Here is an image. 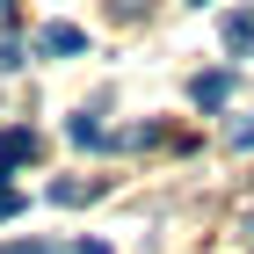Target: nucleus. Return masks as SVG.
I'll return each instance as SVG.
<instances>
[{
	"label": "nucleus",
	"instance_id": "7ed1b4c3",
	"mask_svg": "<svg viewBox=\"0 0 254 254\" xmlns=\"http://www.w3.org/2000/svg\"><path fill=\"white\" fill-rule=\"evenodd\" d=\"M189 95L203 102V109H225V95H233V80H225V73H196V80H189Z\"/></svg>",
	"mask_w": 254,
	"mask_h": 254
},
{
	"label": "nucleus",
	"instance_id": "f257e3e1",
	"mask_svg": "<svg viewBox=\"0 0 254 254\" xmlns=\"http://www.w3.org/2000/svg\"><path fill=\"white\" fill-rule=\"evenodd\" d=\"M37 51H44V59H80V51H87V29H73V22H44V29H37Z\"/></svg>",
	"mask_w": 254,
	"mask_h": 254
},
{
	"label": "nucleus",
	"instance_id": "1a4fd4ad",
	"mask_svg": "<svg viewBox=\"0 0 254 254\" xmlns=\"http://www.w3.org/2000/svg\"><path fill=\"white\" fill-rule=\"evenodd\" d=\"M22 211V189H15V182H0V218H15Z\"/></svg>",
	"mask_w": 254,
	"mask_h": 254
},
{
	"label": "nucleus",
	"instance_id": "6e6552de",
	"mask_svg": "<svg viewBox=\"0 0 254 254\" xmlns=\"http://www.w3.org/2000/svg\"><path fill=\"white\" fill-rule=\"evenodd\" d=\"M0 254H59L51 240H0Z\"/></svg>",
	"mask_w": 254,
	"mask_h": 254
},
{
	"label": "nucleus",
	"instance_id": "0eeeda50",
	"mask_svg": "<svg viewBox=\"0 0 254 254\" xmlns=\"http://www.w3.org/2000/svg\"><path fill=\"white\" fill-rule=\"evenodd\" d=\"M225 145H233V153H254V117H240L233 131H225Z\"/></svg>",
	"mask_w": 254,
	"mask_h": 254
},
{
	"label": "nucleus",
	"instance_id": "f8f14e48",
	"mask_svg": "<svg viewBox=\"0 0 254 254\" xmlns=\"http://www.w3.org/2000/svg\"><path fill=\"white\" fill-rule=\"evenodd\" d=\"M189 7H203V0H189Z\"/></svg>",
	"mask_w": 254,
	"mask_h": 254
},
{
	"label": "nucleus",
	"instance_id": "f03ea898",
	"mask_svg": "<svg viewBox=\"0 0 254 254\" xmlns=\"http://www.w3.org/2000/svg\"><path fill=\"white\" fill-rule=\"evenodd\" d=\"M37 160V131L29 124H15V131H0V182L15 175V167H29Z\"/></svg>",
	"mask_w": 254,
	"mask_h": 254
},
{
	"label": "nucleus",
	"instance_id": "20e7f679",
	"mask_svg": "<svg viewBox=\"0 0 254 254\" xmlns=\"http://www.w3.org/2000/svg\"><path fill=\"white\" fill-rule=\"evenodd\" d=\"M225 51H233V59H247V51H254V15H247V7L225 22Z\"/></svg>",
	"mask_w": 254,
	"mask_h": 254
},
{
	"label": "nucleus",
	"instance_id": "9d476101",
	"mask_svg": "<svg viewBox=\"0 0 254 254\" xmlns=\"http://www.w3.org/2000/svg\"><path fill=\"white\" fill-rule=\"evenodd\" d=\"M73 254H109V240H80V247Z\"/></svg>",
	"mask_w": 254,
	"mask_h": 254
},
{
	"label": "nucleus",
	"instance_id": "39448f33",
	"mask_svg": "<svg viewBox=\"0 0 254 254\" xmlns=\"http://www.w3.org/2000/svg\"><path fill=\"white\" fill-rule=\"evenodd\" d=\"M102 182H51V203H95Z\"/></svg>",
	"mask_w": 254,
	"mask_h": 254
},
{
	"label": "nucleus",
	"instance_id": "423d86ee",
	"mask_svg": "<svg viewBox=\"0 0 254 254\" xmlns=\"http://www.w3.org/2000/svg\"><path fill=\"white\" fill-rule=\"evenodd\" d=\"M65 131H73V145H109V131H102L95 117H73V124H65Z\"/></svg>",
	"mask_w": 254,
	"mask_h": 254
},
{
	"label": "nucleus",
	"instance_id": "9b49d317",
	"mask_svg": "<svg viewBox=\"0 0 254 254\" xmlns=\"http://www.w3.org/2000/svg\"><path fill=\"white\" fill-rule=\"evenodd\" d=\"M247 233H254V211H247Z\"/></svg>",
	"mask_w": 254,
	"mask_h": 254
}]
</instances>
